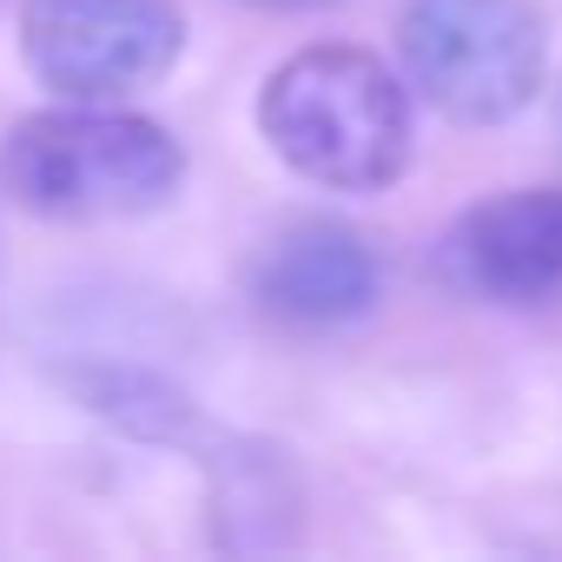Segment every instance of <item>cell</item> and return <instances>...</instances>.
I'll use <instances>...</instances> for the list:
<instances>
[{"instance_id": "1", "label": "cell", "mask_w": 562, "mask_h": 562, "mask_svg": "<svg viewBox=\"0 0 562 562\" xmlns=\"http://www.w3.org/2000/svg\"><path fill=\"white\" fill-rule=\"evenodd\" d=\"M186 153L159 120L67 100L47 113H27L0 139V186L14 205L60 218V225H113L146 218L179 192Z\"/></svg>"}, {"instance_id": "2", "label": "cell", "mask_w": 562, "mask_h": 562, "mask_svg": "<svg viewBox=\"0 0 562 562\" xmlns=\"http://www.w3.org/2000/svg\"><path fill=\"white\" fill-rule=\"evenodd\" d=\"M258 133L325 192H384L411 166V100L364 47H305L258 93Z\"/></svg>"}, {"instance_id": "3", "label": "cell", "mask_w": 562, "mask_h": 562, "mask_svg": "<svg viewBox=\"0 0 562 562\" xmlns=\"http://www.w3.org/2000/svg\"><path fill=\"white\" fill-rule=\"evenodd\" d=\"M397 47L411 87L463 126H496L542 87V14L529 0H411Z\"/></svg>"}, {"instance_id": "4", "label": "cell", "mask_w": 562, "mask_h": 562, "mask_svg": "<svg viewBox=\"0 0 562 562\" xmlns=\"http://www.w3.org/2000/svg\"><path fill=\"white\" fill-rule=\"evenodd\" d=\"M186 14L172 0H27L21 60L60 100L120 106L172 74Z\"/></svg>"}, {"instance_id": "5", "label": "cell", "mask_w": 562, "mask_h": 562, "mask_svg": "<svg viewBox=\"0 0 562 562\" xmlns=\"http://www.w3.org/2000/svg\"><path fill=\"white\" fill-rule=\"evenodd\" d=\"M443 278L490 305H542L562 292V192H503L470 205L443 238Z\"/></svg>"}, {"instance_id": "6", "label": "cell", "mask_w": 562, "mask_h": 562, "mask_svg": "<svg viewBox=\"0 0 562 562\" xmlns=\"http://www.w3.org/2000/svg\"><path fill=\"white\" fill-rule=\"evenodd\" d=\"M378 285H384V271L364 232L331 225V218H305L292 232H278L251 265L258 312H271L278 325H299V331H331V325L364 318L378 305Z\"/></svg>"}, {"instance_id": "7", "label": "cell", "mask_w": 562, "mask_h": 562, "mask_svg": "<svg viewBox=\"0 0 562 562\" xmlns=\"http://www.w3.org/2000/svg\"><path fill=\"white\" fill-rule=\"evenodd\" d=\"M245 8H271V14H305V8H331V0H245Z\"/></svg>"}]
</instances>
